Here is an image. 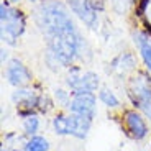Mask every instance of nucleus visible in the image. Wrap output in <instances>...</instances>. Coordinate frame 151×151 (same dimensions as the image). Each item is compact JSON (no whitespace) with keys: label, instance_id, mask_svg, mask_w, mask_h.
Returning a JSON list of instances; mask_svg holds the SVG:
<instances>
[{"label":"nucleus","instance_id":"obj_13","mask_svg":"<svg viewBox=\"0 0 151 151\" xmlns=\"http://www.w3.org/2000/svg\"><path fill=\"white\" fill-rule=\"evenodd\" d=\"M51 128H53L54 135L58 136H71V118H69V112L66 110H59L54 113L51 118Z\"/></svg>","mask_w":151,"mask_h":151},{"label":"nucleus","instance_id":"obj_24","mask_svg":"<svg viewBox=\"0 0 151 151\" xmlns=\"http://www.w3.org/2000/svg\"><path fill=\"white\" fill-rule=\"evenodd\" d=\"M0 53H2V58H0V63H2V66H5L8 63V61L12 59L10 54H8V48H5V46H2V49H0Z\"/></svg>","mask_w":151,"mask_h":151},{"label":"nucleus","instance_id":"obj_1","mask_svg":"<svg viewBox=\"0 0 151 151\" xmlns=\"http://www.w3.org/2000/svg\"><path fill=\"white\" fill-rule=\"evenodd\" d=\"M31 18L43 36L46 48L51 49L66 69L72 64L89 63L92 49L87 38L76 23V17L64 0H43L35 5Z\"/></svg>","mask_w":151,"mask_h":151},{"label":"nucleus","instance_id":"obj_15","mask_svg":"<svg viewBox=\"0 0 151 151\" xmlns=\"http://www.w3.org/2000/svg\"><path fill=\"white\" fill-rule=\"evenodd\" d=\"M40 130H41V115L40 113H33L30 117L22 118V132L27 138L40 135Z\"/></svg>","mask_w":151,"mask_h":151},{"label":"nucleus","instance_id":"obj_10","mask_svg":"<svg viewBox=\"0 0 151 151\" xmlns=\"http://www.w3.org/2000/svg\"><path fill=\"white\" fill-rule=\"evenodd\" d=\"M132 41L138 51L143 69L151 72V35L145 28H133L132 30Z\"/></svg>","mask_w":151,"mask_h":151},{"label":"nucleus","instance_id":"obj_18","mask_svg":"<svg viewBox=\"0 0 151 151\" xmlns=\"http://www.w3.org/2000/svg\"><path fill=\"white\" fill-rule=\"evenodd\" d=\"M53 99H54L56 107H59L61 110H66V112H68L71 99H72V92L69 91L68 87H54L53 89Z\"/></svg>","mask_w":151,"mask_h":151},{"label":"nucleus","instance_id":"obj_17","mask_svg":"<svg viewBox=\"0 0 151 151\" xmlns=\"http://www.w3.org/2000/svg\"><path fill=\"white\" fill-rule=\"evenodd\" d=\"M135 5H136V0H109V7L118 17H127L130 13H133Z\"/></svg>","mask_w":151,"mask_h":151},{"label":"nucleus","instance_id":"obj_25","mask_svg":"<svg viewBox=\"0 0 151 151\" xmlns=\"http://www.w3.org/2000/svg\"><path fill=\"white\" fill-rule=\"evenodd\" d=\"M2 151H18V150H17L15 146H5V145H4V148H2Z\"/></svg>","mask_w":151,"mask_h":151},{"label":"nucleus","instance_id":"obj_20","mask_svg":"<svg viewBox=\"0 0 151 151\" xmlns=\"http://www.w3.org/2000/svg\"><path fill=\"white\" fill-rule=\"evenodd\" d=\"M54 107H56V104H54L53 95L46 94V92H41L40 94V102H38V113L40 115H48Z\"/></svg>","mask_w":151,"mask_h":151},{"label":"nucleus","instance_id":"obj_21","mask_svg":"<svg viewBox=\"0 0 151 151\" xmlns=\"http://www.w3.org/2000/svg\"><path fill=\"white\" fill-rule=\"evenodd\" d=\"M87 5L91 7V10H94L95 13H104V12L107 10V7H109V0H86Z\"/></svg>","mask_w":151,"mask_h":151},{"label":"nucleus","instance_id":"obj_4","mask_svg":"<svg viewBox=\"0 0 151 151\" xmlns=\"http://www.w3.org/2000/svg\"><path fill=\"white\" fill-rule=\"evenodd\" d=\"M27 27H28L27 13L22 8L15 7V10L12 12V15L5 22H0V38H2V43L7 48L17 46L20 38L27 33Z\"/></svg>","mask_w":151,"mask_h":151},{"label":"nucleus","instance_id":"obj_3","mask_svg":"<svg viewBox=\"0 0 151 151\" xmlns=\"http://www.w3.org/2000/svg\"><path fill=\"white\" fill-rule=\"evenodd\" d=\"M127 95L135 109L141 104L151 102V72L146 69H136L132 76H128Z\"/></svg>","mask_w":151,"mask_h":151},{"label":"nucleus","instance_id":"obj_8","mask_svg":"<svg viewBox=\"0 0 151 151\" xmlns=\"http://www.w3.org/2000/svg\"><path fill=\"white\" fill-rule=\"evenodd\" d=\"M97 94H92V92H76L72 94L71 104H69L68 112L76 113V115H82L94 120L95 115H97Z\"/></svg>","mask_w":151,"mask_h":151},{"label":"nucleus","instance_id":"obj_9","mask_svg":"<svg viewBox=\"0 0 151 151\" xmlns=\"http://www.w3.org/2000/svg\"><path fill=\"white\" fill-rule=\"evenodd\" d=\"M64 4L68 5V8L72 12V15L82 23L87 30L97 31L100 27V18L99 13H95L94 10H91V7L87 5L86 0H64Z\"/></svg>","mask_w":151,"mask_h":151},{"label":"nucleus","instance_id":"obj_2","mask_svg":"<svg viewBox=\"0 0 151 151\" xmlns=\"http://www.w3.org/2000/svg\"><path fill=\"white\" fill-rule=\"evenodd\" d=\"M64 86L72 94L76 92H92L97 94L100 91V77L97 72L91 69H84L81 64H72L66 69Z\"/></svg>","mask_w":151,"mask_h":151},{"label":"nucleus","instance_id":"obj_28","mask_svg":"<svg viewBox=\"0 0 151 151\" xmlns=\"http://www.w3.org/2000/svg\"><path fill=\"white\" fill-rule=\"evenodd\" d=\"M150 35H151V33H150Z\"/></svg>","mask_w":151,"mask_h":151},{"label":"nucleus","instance_id":"obj_27","mask_svg":"<svg viewBox=\"0 0 151 151\" xmlns=\"http://www.w3.org/2000/svg\"><path fill=\"white\" fill-rule=\"evenodd\" d=\"M8 2H12V4H15V5H20L23 0H8Z\"/></svg>","mask_w":151,"mask_h":151},{"label":"nucleus","instance_id":"obj_26","mask_svg":"<svg viewBox=\"0 0 151 151\" xmlns=\"http://www.w3.org/2000/svg\"><path fill=\"white\" fill-rule=\"evenodd\" d=\"M25 2H28V4H31V5H38L40 2H43V0H25Z\"/></svg>","mask_w":151,"mask_h":151},{"label":"nucleus","instance_id":"obj_22","mask_svg":"<svg viewBox=\"0 0 151 151\" xmlns=\"http://www.w3.org/2000/svg\"><path fill=\"white\" fill-rule=\"evenodd\" d=\"M141 22L146 25V28H145V30H148L151 33V2H150V5H148L146 12H145V15H143V18H141Z\"/></svg>","mask_w":151,"mask_h":151},{"label":"nucleus","instance_id":"obj_19","mask_svg":"<svg viewBox=\"0 0 151 151\" xmlns=\"http://www.w3.org/2000/svg\"><path fill=\"white\" fill-rule=\"evenodd\" d=\"M43 61H45L46 68H48L51 72H59V71H63V69H66L64 66H63V63L58 59L56 54H54L51 49H48V48H46L45 54H43Z\"/></svg>","mask_w":151,"mask_h":151},{"label":"nucleus","instance_id":"obj_5","mask_svg":"<svg viewBox=\"0 0 151 151\" xmlns=\"http://www.w3.org/2000/svg\"><path fill=\"white\" fill-rule=\"evenodd\" d=\"M122 127L125 128V133L135 141H143L150 135V122L135 107L122 112Z\"/></svg>","mask_w":151,"mask_h":151},{"label":"nucleus","instance_id":"obj_16","mask_svg":"<svg viewBox=\"0 0 151 151\" xmlns=\"http://www.w3.org/2000/svg\"><path fill=\"white\" fill-rule=\"evenodd\" d=\"M49 150H51V143L43 135L30 136V138L23 141V146H22V151H49Z\"/></svg>","mask_w":151,"mask_h":151},{"label":"nucleus","instance_id":"obj_12","mask_svg":"<svg viewBox=\"0 0 151 151\" xmlns=\"http://www.w3.org/2000/svg\"><path fill=\"white\" fill-rule=\"evenodd\" d=\"M69 118H71V136L76 140H86L92 130L94 120L82 117V115H76V113L71 112H69Z\"/></svg>","mask_w":151,"mask_h":151},{"label":"nucleus","instance_id":"obj_23","mask_svg":"<svg viewBox=\"0 0 151 151\" xmlns=\"http://www.w3.org/2000/svg\"><path fill=\"white\" fill-rule=\"evenodd\" d=\"M138 110H140V112L143 113L145 117H146V120L150 122V125H151V102L141 104V105L138 107Z\"/></svg>","mask_w":151,"mask_h":151},{"label":"nucleus","instance_id":"obj_11","mask_svg":"<svg viewBox=\"0 0 151 151\" xmlns=\"http://www.w3.org/2000/svg\"><path fill=\"white\" fill-rule=\"evenodd\" d=\"M138 59L135 53L132 51H125V53H120L110 61V72L118 76H132L133 72L136 71L138 68Z\"/></svg>","mask_w":151,"mask_h":151},{"label":"nucleus","instance_id":"obj_7","mask_svg":"<svg viewBox=\"0 0 151 151\" xmlns=\"http://www.w3.org/2000/svg\"><path fill=\"white\" fill-rule=\"evenodd\" d=\"M4 68H5V79H7V82L13 89L28 87L33 84L35 76L31 72V69L23 63V59H20V58H12Z\"/></svg>","mask_w":151,"mask_h":151},{"label":"nucleus","instance_id":"obj_6","mask_svg":"<svg viewBox=\"0 0 151 151\" xmlns=\"http://www.w3.org/2000/svg\"><path fill=\"white\" fill-rule=\"evenodd\" d=\"M40 94L41 92L38 89H35L33 86L13 89V92L10 94V102L17 107V115L20 118H25V117L33 115V113H38Z\"/></svg>","mask_w":151,"mask_h":151},{"label":"nucleus","instance_id":"obj_14","mask_svg":"<svg viewBox=\"0 0 151 151\" xmlns=\"http://www.w3.org/2000/svg\"><path fill=\"white\" fill-rule=\"evenodd\" d=\"M97 99H99V102L109 110H118L122 107V102H120V99H118V95L109 86L100 87V91L97 92Z\"/></svg>","mask_w":151,"mask_h":151}]
</instances>
